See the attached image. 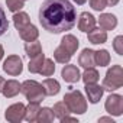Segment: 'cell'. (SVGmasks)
I'll list each match as a JSON object with an SVG mask.
<instances>
[{
	"mask_svg": "<svg viewBox=\"0 0 123 123\" xmlns=\"http://www.w3.org/2000/svg\"><path fill=\"white\" fill-rule=\"evenodd\" d=\"M88 33V41L94 45H100V43H104L107 41V32L101 28H93Z\"/></svg>",
	"mask_w": 123,
	"mask_h": 123,
	"instance_id": "14",
	"label": "cell"
},
{
	"mask_svg": "<svg viewBox=\"0 0 123 123\" xmlns=\"http://www.w3.org/2000/svg\"><path fill=\"white\" fill-rule=\"evenodd\" d=\"M20 93L29 100V101H42L45 98V93L42 86L35 80H26L20 84Z\"/></svg>",
	"mask_w": 123,
	"mask_h": 123,
	"instance_id": "4",
	"label": "cell"
},
{
	"mask_svg": "<svg viewBox=\"0 0 123 123\" xmlns=\"http://www.w3.org/2000/svg\"><path fill=\"white\" fill-rule=\"evenodd\" d=\"M98 25H100V28L104 29V31H113V29L117 26V19H116V16L111 15V13H103V15H100V18H98Z\"/></svg>",
	"mask_w": 123,
	"mask_h": 123,
	"instance_id": "13",
	"label": "cell"
},
{
	"mask_svg": "<svg viewBox=\"0 0 123 123\" xmlns=\"http://www.w3.org/2000/svg\"><path fill=\"white\" fill-rule=\"evenodd\" d=\"M43 61H45V55H43V52L39 54L38 56L32 58V59L29 61V65H28L29 71H31L32 74H38L39 70H41V67H42V64H43Z\"/></svg>",
	"mask_w": 123,
	"mask_h": 123,
	"instance_id": "23",
	"label": "cell"
},
{
	"mask_svg": "<svg viewBox=\"0 0 123 123\" xmlns=\"http://www.w3.org/2000/svg\"><path fill=\"white\" fill-rule=\"evenodd\" d=\"M122 86H123V68L122 65H113L106 73V77L103 80V88L114 91Z\"/></svg>",
	"mask_w": 123,
	"mask_h": 123,
	"instance_id": "3",
	"label": "cell"
},
{
	"mask_svg": "<svg viewBox=\"0 0 123 123\" xmlns=\"http://www.w3.org/2000/svg\"><path fill=\"white\" fill-rule=\"evenodd\" d=\"M110 64V54L106 49H98L94 51V65L98 67H106Z\"/></svg>",
	"mask_w": 123,
	"mask_h": 123,
	"instance_id": "19",
	"label": "cell"
},
{
	"mask_svg": "<svg viewBox=\"0 0 123 123\" xmlns=\"http://www.w3.org/2000/svg\"><path fill=\"white\" fill-rule=\"evenodd\" d=\"M0 93H3V96L7 97V98H12V97L18 96L20 93V84H19V81H16V80H7V81H5V84H3L2 91H0Z\"/></svg>",
	"mask_w": 123,
	"mask_h": 123,
	"instance_id": "12",
	"label": "cell"
},
{
	"mask_svg": "<svg viewBox=\"0 0 123 123\" xmlns=\"http://www.w3.org/2000/svg\"><path fill=\"white\" fill-rule=\"evenodd\" d=\"M107 2V6H116L119 3V0H106Z\"/></svg>",
	"mask_w": 123,
	"mask_h": 123,
	"instance_id": "33",
	"label": "cell"
},
{
	"mask_svg": "<svg viewBox=\"0 0 123 123\" xmlns=\"http://www.w3.org/2000/svg\"><path fill=\"white\" fill-rule=\"evenodd\" d=\"M61 122H62V123H65V122H77V119H74V117H70V116L67 114V116H64L62 119H61Z\"/></svg>",
	"mask_w": 123,
	"mask_h": 123,
	"instance_id": "32",
	"label": "cell"
},
{
	"mask_svg": "<svg viewBox=\"0 0 123 123\" xmlns=\"http://www.w3.org/2000/svg\"><path fill=\"white\" fill-rule=\"evenodd\" d=\"M61 77L64 78V81L70 83V84H74L77 81H80L81 78V74H80V70L77 68V65H65L62 68V71H61Z\"/></svg>",
	"mask_w": 123,
	"mask_h": 123,
	"instance_id": "10",
	"label": "cell"
},
{
	"mask_svg": "<svg viewBox=\"0 0 123 123\" xmlns=\"http://www.w3.org/2000/svg\"><path fill=\"white\" fill-rule=\"evenodd\" d=\"M98 122H110V123H114L111 117H100V119H98Z\"/></svg>",
	"mask_w": 123,
	"mask_h": 123,
	"instance_id": "34",
	"label": "cell"
},
{
	"mask_svg": "<svg viewBox=\"0 0 123 123\" xmlns=\"http://www.w3.org/2000/svg\"><path fill=\"white\" fill-rule=\"evenodd\" d=\"M55 119V114L52 111V109L49 107H42L38 113V117H36V122L39 123H49V122H54Z\"/></svg>",
	"mask_w": 123,
	"mask_h": 123,
	"instance_id": "22",
	"label": "cell"
},
{
	"mask_svg": "<svg viewBox=\"0 0 123 123\" xmlns=\"http://www.w3.org/2000/svg\"><path fill=\"white\" fill-rule=\"evenodd\" d=\"M13 23H15V28L18 29V28H20V26H23L26 23H31V19H29L28 13L19 10V12H16L13 15Z\"/></svg>",
	"mask_w": 123,
	"mask_h": 123,
	"instance_id": "27",
	"label": "cell"
},
{
	"mask_svg": "<svg viewBox=\"0 0 123 123\" xmlns=\"http://www.w3.org/2000/svg\"><path fill=\"white\" fill-rule=\"evenodd\" d=\"M23 2H25V0H23Z\"/></svg>",
	"mask_w": 123,
	"mask_h": 123,
	"instance_id": "38",
	"label": "cell"
},
{
	"mask_svg": "<svg viewBox=\"0 0 123 123\" xmlns=\"http://www.w3.org/2000/svg\"><path fill=\"white\" fill-rule=\"evenodd\" d=\"M86 93H87V97H88V101L96 104L100 101V98L103 97V93H104V88L103 86H98L97 83H91V84H86Z\"/></svg>",
	"mask_w": 123,
	"mask_h": 123,
	"instance_id": "9",
	"label": "cell"
},
{
	"mask_svg": "<svg viewBox=\"0 0 123 123\" xmlns=\"http://www.w3.org/2000/svg\"><path fill=\"white\" fill-rule=\"evenodd\" d=\"M25 110H26V107L23 103H15L6 109L5 117L10 123H19L25 119Z\"/></svg>",
	"mask_w": 123,
	"mask_h": 123,
	"instance_id": "7",
	"label": "cell"
},
{
	"mask_svg": "<svg viewBox=\"0 0 123 123\" xmlns=\"http://www.w3.org/2000/svg\"><path fill=\"white\" fill-rule=\"evenodd\" d=\"M9 28V22L6 19V15H5V10L0 7V36H2Z\"/></svg>",
	"mask_w": 123,
	"mask_h": 123,
	"instance_id": "29",
	"label": "cell"
},
{
	"mask_svg": "<svg viewBox=\"0 0 123 123\" xmlns=\"http://www.w3.org/2000/svg\"><path fill=\"white\" fill-rule=\"evenodd\" d=\"M93 28H96V18L88 12H83L78 19V29L81 32H90Z\"/></svg>",
	"mask_w": 123,
	"mask_h": 123,
	"instance_id": "11",
	"label": "cell"
},
{
	"mask_svg": "<svg viewBox=\"0 0 123 123\" xmlns=\"http://www.w3.org/2000/svg\"><path fill=\"white\" fill-rule=\"evenodd\" d=\"M113 48L119 55H123V36H116L113 41Z\"/></svg>",
	"mask_w": 123,
	"mask_h": 123,
	"instance_id": "30",
	"label": "cell"
},
{
	"mask_svg": "<svg viewBox=\"0 0 123 123\" xmlns=\"http://www.w3.org/2000/svg\"><path fill=\"white\" fill-rule=\"evenodd\" d=\"M78 64L86 70V68H91L94 67V51L93 49H83V52L78 56Z\"/></svg>",
	"mask_w": 123,
	"mask_h": 123,
	"instance_id": "15",
	"label": "cell"
},
{
	"mask_svg": "<svg viewBox=\"0 0 123 123\" xmlns=\"http://www.w3.org/2000/svg\"><path fill=\"white\" fill-rule=\"evenodd\" d=\"M3 71L7 73L9 75H13V77L19 75L23 71V62H22L20 56H18V55H9L5 59V62H3Z\"/></svg>",
	"mask_w": 123,
	"mask_h": 123,
	"instance_id": "5",
	"label": "cell"
},
{
	"mask_svg": "<svg viewBox=\"0 0 123 123\" xmlns=\"http://www.w3.org/2000/svg\"><path fill=\"white\" fill-rule=\"evenodd\" d=\"M3 55H5V49H3V46H2V45H0V61H2Z\"/></svg>",
	"mask_w": 123,
	"mask_h": 123,
	"instance_id": "35",
	"label": "cell"
},
{
	"mask_svg": "<svg viewBox=\"0 0 123 123\" xmlns=\"http://www.w3.org/2000/svg\"><path fill=\"white\" fill-rule=\"evenodd\" d=\"M106 111L113 116H122L123 113V97L120 94H110L104 103Z\"/></svg>",
	"mask_w": 123,
	"mask_h": 123,
	"instance_id": "6",
	"label": "cell"
},
{
	"mask_svg": "<svg viewBox=\"0 0 123 123\" xmlns=\"http://www.w3.org/2000/svg\"><path fill=\"white\" fill-rule=\"evenodd\" d=\"M64 103L67 104L70 113L83 114L87 111V100L84 98L83 93L78 90H73L64 96Z\"/></svg>",
	"mask_w": 123,
	"mask_h": 123,
	"instance_id": "2",
	"label": "cell"
},
{
	"mask_svg": "<svg viewBox=\"0 0 123 123\" xmlns=\"http://www.w3.org/2000/svg\"><path fill=\"white\" fill-rule=\"evenodd\" d=\"M54 73H55V64H54V61L49 59V58H45L43 64H42V67L39 70V74L43 75V77H51Z\"/></svg>",
	"mask_w": 123,
	"mask_h": 123,
	"instance_id": "25",
	"label": "cell"
},
{
	"mask_svg": "<svg viewBox=\"0 0 123 123\" xmlns=\"http://www.w3.org/2000/svg\"><path fill=\"white\" fill-rule=\"evenodd\" d=\"M74 2H75L77 5H84V3L87 2V0H74Z\"/></svg>",
	"mask_w": 123,
	"mask_h": 123,
	"instance_id": "37",
	"label": "cell"
},
{
	"mask_svg": "<svg viewBox=\"0 0 123 123\" xmlns=\"http://www.w3.org/2000/svg\"><path fill=\"white\" fill-rule=\"evenodd\" d=\"M71 56H73V55H71L68 51H65L61 45H59V46L55 49V52H54V58H55L56 62H59V64H68L70 59H71Z\"/></svg>",
	"mask_w": 123,
	"mask_h": 123,
	"instance_id": "21",
	"label": "cell"
},
{
	"mask_svg": "<svg viewBox=\"0 0 123 123\" xmlns=\"http://www.w3.org/2000/svg\"><path fill=\"white\" fill-rule=\"evenodd\" d=\"M39 22L51 33L71 31L77 23V12L70 0H45L39 9Z\"/></svg>",
	"mask_w": 123,
	"mask_h": 123,
	"instance_id": "1",
	"label": "cell"
},
{
	"mask_svg": "<svg viewBox=\"0 0 123 123\" xmlns=\"http://www.w3.org/2000/svg\"><path fill=\"white\" fill-rule=\"evenodd\" d=\"M5 81H6V80H5L3 77H0V91H2V87H3V84H5Z\"/></svg>",
	"mask_w": 123,
	"mask_h": 123,
	"instance_id": "36",
	"label": "cell"
},
{
	"mask_svg": "<svg viewBox=\"0 0 123 123\" xmlns=\"http://www.w3.org/2000/svg\"><path fill=\"white\" fill-rule=\"evenodd\" d=\"M41 110V106H39V101H29V106L26 107L25 110V119L28 122H36V117H38V113Z\"/></svg>",
	"mask_w": 123,
	"mask_h": 123,
	"instance_id": "18",
	"label": "cell"
},
{
	"mask_svg": "<svg viewBox=\"0 0 123 123\" xmlns=\"http://www.w3.org/2000/svg\"><path fill=\"white\" fill-rule=\"evenodd\" d=\"M42 88H43V93L45 96H56L59 93V83L54 78H46L42 81Z\"/></svg>",
	"mask_w": 123,
	"mask_h": 123,
	"instance_id": "17",
	"label": "cell"
},
{
	"mask_svg": "<svg viewBox=\"0 0 123 123\" xmlns=\"http://www.w3.org/2000/svg\"><path fill=\"white\" fill-rule=\"evenodd\" d=\"M81 78H83V81H84L86 84H91V83H97L98 78H100V75H98L97 70H94V68L91 67V68H86V71L83 73Z\"/></svg>",
	"mask_w": 123,
	"mask_h": 123,
	"instance_id": "24",
	"label": "cell"
},
{
	"mask_svg": "<svg viewBox=\"0 0 123 123\" xmlns=\"http://www.w3.org/2000/svg\"><path fill=\"white\" fill-rule=\"evenodd\" d=\"M25 51H26V55L29 56V59H32V58L38 56L39 54H42V46L38 41H32V42H26Z\"/></svg>",
	"mask_w": 123,
	"mask_h": 123,
	"instance_id": "20",
	"label": "cell"
},
{
	"mask_svg": "<svg viewBox=\"0 0 123 123\" xmlns=\"http://www.w3.org/2000/svg\"><path fill=\"white\" fill-rule=\"evenodd\" d=\"M6 6L10 12L16 13L23 7V0H6Z\"/></svg>",
	"mask_w": 123,
	"mask_h": 123,
	"instance_id": "28",
	"label": "cell"
},
{
	"mask_svg": "<svg viewBox=\"0 0 123 123\" xmlns=\"http://www.w3.org/2000/svg\"><path fill=\"white\" fill-rule=\"evenodd\" d=\"M52 111H54L55 117H58L59 120L62 119L64 116L70 114V110H68V107H67V104H65L64 101H58V103H55V104H54V109H52Z\"/></svg>",
	"mask_w": 123,
	"mask_h": 123,
	"instance_id": "26",
	"label": "cell"
},
{
	"mask_svg": "<svg viewBox=\"0 0 123 123\" xmlns=\"http://www.w3.org/2000/svg\"><path fill=\"white\" fill-rule=\"evenodd\" d=\"M18 32H19V36L26 41V42H32V41H36L38 36H39V31L35 25L32 23H26L20 28H18Z\"/></svg>",
	"mask_w": 123,
	"mask_h": 123,
	"instance_id": "8",
	"label": "cell"
},
{
	"mask_svg": "<svg viewBox=\"0 0 123 123\" xmlns=\"http://www.w3.org/2000/svg\"><path fill=\"white\" fill-rule=\"evenodd\" d=\"M78 45H80V41L74 36V35H65L61 39V46H62L65 51H68L71 55L75 54V51L78 49Z\"/></svg>",
	"mask_w": 123,
	"mask_h": 123,
	"instance_id": "16",
	"label": "cell"
},
{
	"mask_svg": "<svg viewBox=\"0 0 123 123\" xmlns=\"http://www.w3.org/2000/svg\"><path fill=\"white\" fill-rule=\"evenodd\" d=\"M90 6H91L94 10L101 12L103 9H106L107 2H106V0H90Z\"/></svg>",
	"mask_w": 123,
	"mask_h": 123,
	"instance_id": "31",
	"label": "cell"
}]
</instances>
